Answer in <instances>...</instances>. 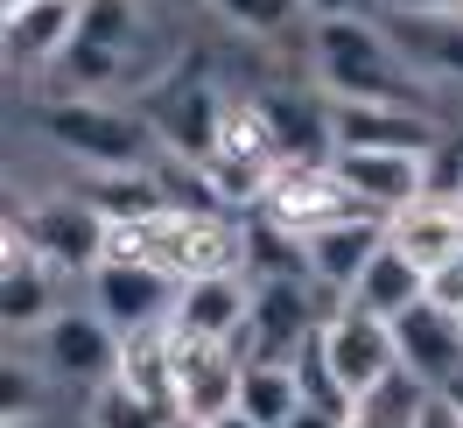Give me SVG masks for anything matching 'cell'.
<instances>
[{
  "label": "cell",
  "mask_w": 463,
  "mask_h": 428,
  "mask_svg": "<svg viewBox=\"0 0 463 428\" xmlns=\"http://www.w3.org/2000/svg\"><path fill=\"white\" fill-rule=\"evenodd\" d=\"M309 78L330 99H386V106H429V78L407 63L386 14L309 22ZM435 113V106H429Z\"/></svg>",
  "instance_id": "6da1fadb"
},
{
  "label": "cell",
  "mask_w": 463,
  "mask_h": 428,
  "mask_svg": "<svg viewBox=\"0 0 463 428\" xmlns=\"http://www.w3.org/2000/svg\"><path fill=\"white\" fill-rule=\"evenodd\" d=\"M141 50H147L141 0H85L78 7V35H71V50L57 57V71L43 85H50V99H113L119 85L147 91Z\"/></svg>",
  "instance_id": "7a4b0ae2"
},
{
  "label": "cell",
  "mask_w": 463,
  "mask_h": 428,
  "mask_svg": "<svg viewBox=\"0 0 463 428\" xmlns=\"http://www.w3.org/2000/svg\"><path fill=\"white\" fill-rule=\"evenodd\" d=\"M35 127H43V141L71 155L85 176L99 169H147L162 141H155V127H147L141 106H113V99H43L35 106Z\"/></svg>",
  "instance_id": "3957f363"
},
{
  "label": "cell",
  "mask_w": 463,
  "mask_h": 428,
  "mask_svg": "<svg viewBox=\"0 0 463 428\" xmlns=\"http://www.w3.org/2000/svg\"><path fill=\"white\" fill-rule=\"evenodd\" d=\"M7 225L22 232L50 267H63V274H91V267L106 260V232H113V218H106L85 190H35V197H22V211H14Z\"/></svg>",
  "instance_id": "277c9868"
},
{
  "label": "cell",
  "mask_w": 463,
  "mask_h": 428,
  "mask_svg": "<svg viewBox=\"0 0 463 428\" xmlns=\"http://www.w3.org/2000/svg\"><path fill=\"white\" fill-rule=\"evenodd\" d=\"M253 218L302 246V239H317V232H330V225L379 218V211H365V204L351 197V183L330 169V162H288V169L267 183V197H260V211H253Z\"/></svg>",
  "instance_id": "5b68a950"
},
{
  "label": "cell",
  "mask_w": 463,
  "mask_h": 428,
  "mask_svg": "<svg viewBox=\"0 0 463 428\" xmlns=\"http://www.w3.org/2000/svg\"><path fill=\"white\" fill-rule=\"evenodd\" d=\"M22 351H29L57 386H85V394H91V386H106V379L119 372V330L91 309V302H85V309L63 302L35 338H22Z\"/></svg>",
  "instance_id": "8992f818"
},
{
  "label": "cell",
  "mask_w": 463,
  "mask_h": 428,
  "mask_svg": "<svg viewBox=\"0 0 463 428\" xmlns=\"http://www.w3.org/2000/svg\"><path fill=\"white\" fill-rule=\"evenodd\" d=\"M323 358H330V372H337V386L351 400H365L401 372V338H393L386 316L358 309V302H337L323 316Z\"/></svg>",
  "instance_id": "52a82bcc"
},
{
  "label": "cell",
  "mask_w": 463,
  "mask_h": 428,
  "mask_svg": "<svg viewBox=\"0 0 463 428\" xmlns=\"http://www.w3.org/2000/svg\"><path fill=\"white\" fill-rule=\"evenodd\" d=\"M337 106V155H435L449 127L429 106H386V99H330Z\"/></svg>",
  "instance_id": "ba28073f"
},
{
  "label": "cell",
  "mask_w": 463,
  "mask_h": 428,
  "mask_svg": "<svg viewBox=\"0 0 463 428\" xmlns=\"http://www.w3.org/2000/svg\"><path fill=\"white\" fill-rule=\"evenodd\" d=\"M246 344L239 338H175V414L183 422H225L239 407Z\"/></svg>",
  "instance_id": "9c48e42d"
},
{
  "label": "cell",
  "mask_w": 463,
  "mask_h": 428,
  "mask_svg": "<svg viewBox=\"0 0 463 428\" xmlns=\"http://www.w3.org/2000/svg\"><path fill=\"white\" fill-rule=\"evenodd\" d=\"M175 295H183V281L155 274V267H141V260H99V267L85 274V302L113 323L119 338L162 330V323L175 316Z\"/></svg>",
  "instance_id": "30bf717a"
},
{
  "label": "cell",
  "mask_w": 463,
  "mask_h": 428,
  "mask_svg": "<svg viewBox=\"0 0 463 428\" xmlns=\"http://www.w3.org/2000/svg\"><path fill=\"white\" fill-rule=\"evenodd\" d=\"M141 113H147V127H155V141H162V147L190 155V162H211L218 119H225V91L211 85V78H183V71H169L162 85L141 91Z\"/></svg>",
  "instance_id": "8fae6325"
},
{
  "label": "cell",
  "mask_w": 463,
  "mask_h": 428,
  "mask_svg": "<svg viewBox=\"0 0 463 428\" xmlns=\"http://www.w3.org/2000/svg\"><path fill=\"white\" fill-rule=\"evenodd\" d=\"M57 309H63V267H50L22 232L7 225V239H0V316H7V338H35Z\"/></svg>",
  "instance_id": "7c38bea8"
},
{
  "label": "cell",
  "mask_w": 463,
  "mask_h": 428,
  "mask_svg": "<svg viewBox=\"0 0 463 428\" xmlns=\"http://www.w3.org/2000/svg\"><path fill=\"white\" fill-rule=\"evenodd\" d=\"M78 7L85 0H14L0 7V50H7V71L22 78H50L57 57L78 35Z\"/></svg>",
  "instance_id": "4fadbf2b"
},
{
  "label": "cell",
  "mask_w": 463,
  "mask_h": 428,
  "mask_svg": "<svg viewBox=\"0 0 463 428\" xmlns=\"http://www.w3.org/2000/svg\"><path fill=\"white\" fill-rule=\"evenodd\" d=\"M246 316H253V274H203V281H183L169 330L175 338H239L246 344Z\"/></svg>",
  "instance_id": "5bb4252c"
},
{
  "label": "cell",
  "mask_w": 463,
  "mask_h": 428,
  "mask_svg": "<svg viewBox=\"0 0 463 428\" xmlns=\"http://www.w3.org/2000/svg\"><path fill=\"white\" fill-rule=\"evenodd\" d=\"M386 246V218H351V225H330L317 239H302V267H309V281L330 295V302H345L358 274L373 267V253Z\"/></svg>",
  "instance_id": "9a60e30c"
},
{
  "label": "cell",
  "mask_w": 463,
  "mask_h": 428,
  "mask_svg": "<svg viewBox=\"0 0 463 428\" xmlns=\"http://www.w3.org/2000/svg\"><path fill=\"white\" fill-rule=\"evenodd\" d=\"M401 338V366L421 379V386H449L463 372V316L435 309V302H414V309L393 323Z\"/></svg>",
  "instance_id": "2e32d148"
},
{
  "label": "cell",
  "mask_w": 463,
  "mask_h": 428,
  "mask_svg": "<svg viewBox=\"0 0 463 428\" xmlns=\"http://www.w3.org/2000/svg\"><path fill=\"white\" fill-rule=\"evenodd\" d=\"M330 169L345 176L351 197L365 211H379V218H393L414 197H429V155H337Z\"/></svg>",
  "instance_id": "e0dca14e"
},
{
  "label": "cell",
  "mask_w": 463,
  "mask_h": 428,
  "mask_svg": "<svg viewBox=\"0 0 463 428\" xmlns=\"http://www.w3.org/2000/svg\"><path fill=\"white\" fill-rule=\"evenodd\" d=\"M288 162H337V106L330 91H260Z\"/></svg>",
  "instance_id": "ac0fdd59"
},
{
  "label": "cell",
  "mask_w": 463,
  "mask_h": 428,
  "mask_svg": "<svg viewBox=\"0 0 463 428\" xmlns=\"http://www.w3.org/2000/svg\"><path fill=\"white\" fill-rule=\"evenodd\" d=\"M386 29L429 85L463 91V14H386Z\"/></svg>",
  "instance_id": "d6986e66"
},
{
  "label": "cell",
  "mask_w": 463,
  "mask_h": 428,
  "mask_svg": "<svg viewBox=\"0 0 463 428\" xmlns=\"http://www.w3.org/2000/svg\"><path fill=\"white\" fill-rule=\"evenodd\" d=\"M386 239L414 267H442L449 253H463V204L457 197H414L407 211L386 218Z\"/></svg>",
  "instance_id": "ffe728a7"
},
{
  "label": "cell",
  "mask_w": 463,
  "mask_h": 428,
  "mask_svg": "<svg viewBox=\"0 0 463 428\" xmlns=\"http://www.w3.org/2000/svg\"><path fill=\"white\" fill-rule=\"evenodd\" d=\"M345 302H358V309H373V316H386V323H401L414 302H429V267H414V260L386 239L373 253V267L358 274V288H351Z\"/></svg>",
  "instance_id": "44dd1931"
},
{
  "label": "cell",
  "mask_w": 463,
  "mask_h": 428,
  "mask_svg": "<svg viewBox=\"0 0 463 428\" xmlns=\"http://www.w3.org/2000/svg\"><path fill=\"white\" fill-rule=\"evenodd\" d=\"M183 414H175L169 400H155V394H141L134 379H106V386H91L85 394V428H175Z\"/></svg>",
  "instance_id": "7402d4cb"
},
{
  "label": "cell",
  "mask_w": 463,
  "mask_h": 428,
  "mask_svg": "<svg viewBox=\"0 0 463 428\" xmlns=\"http://www.w3.org/2000/svg\"><path fill=\"white\" fill-rule=\"evenodd\" d=\"M295 407H302V379H295L288 358H246L239 414H253V422H267V428H288Z\"/></svg>",
  "instance_id": "603a6c76"
},
{
  "label": "cell",
  "mask_w": 463,
  "mask_h": 428,
  "mask_svg": "<svg viewBox=\"0 0 463 428\" xmlns=\"http://www.w3.org/2000/svg\"><path fill=\"white\" fill-rule=\"evenodd\" d=\"M429 394H435V386H421V379L401 366L379 394H365L358 407H351L345 428H414V422H421V407H429Z\"/></svg>",
  "instance_id": "cb8c5ba5"
},
{
  "label": "cell",
  "mask_w": 463,
  "mask_h": 428,
  "mask_svg": "<svg viewBox=\"0 0 463 428\" xmlns=\"http://www.w3.org/2000/svg\"><path fill=\"white\" fill-rule=\"evenodd\" d=\"M203 7H211L232 35H260V43L288 35L295 22H309V0H203Z\"/></svg>",
  "instance_id": "d4e9b609"
},
{
  "label": "cell",
  "mask_w": 463,
  "mask_h": 428,
  "mask_svg": "<svg viewBox=\"0 0 463 428\" xmlns=\"http://www.w3.org/2000/svg\"><path fill=\"white\" fill-rule=\"evenodd\" d=\"M288 366H295V379H302V400H309V407H330V414H351V407H358V400H351L345 386H337L330 358H323V330H317L309 344H302V351H295Z\"/></svg>",
  "instance_id": "484cf974"
},
{
  "label": "cell",
  "mask_w": 463,
  "mask_h": 428,
  "mask_svg": "<svg viewBox=\"0 0 463 428\" xmlns=\"http://www.w3.org/2000/svg\"><path fill=\"white\" fill-rule=\"evenodd\" d=\"M429 302L449 309V316H463V253H449L442 267H429Z\"/></svg>",
  "instance_id": "4316f807"
},
{
  "label": "cell",
  "mask_w": 463,
  "mask_h": 428,
  "mask_svg": "<svg viewBox=\"0 0 463 428\" xmlns=\"http://www.w3.org/2000/svg\"><path fill=\"white\" fill-rule=\"evenodd\" d=\"M345 14H373V0H309V22H345Z\"/></svg>",
  "instance_id": "83f0119b"
},
{
  "label": "cell",
  "mask_w": 463,
  "mask_h": 428,
  "mask_svg": "<svg viewBox=\"0 0 463 428\" xmlns=\"http://www.w3.org/2000/svg\"><path fill=\"white\" fill-rule=\"evenodd\" d=\"M386 14H463V0H379Z\"/></svg>",
  "instance_id": "f1b7e54d"
},
{
  "label": "cell",
  "mask_w": 463,
  "mask_h": 428,
  "mask_svg": "<svg viewBox=\"0 0 463 428\" xmlns=\"http://www.w3.org/2000/svg\"><path fill=\"white\" fill-rule=\"evenodd\" d=\"M345 422H351V414H330V407H309V400L288 414V428H345Z\"/></svg>",
  "instance_id": "f546056e"
},
{
  "label": "cell",
  "mask_w": 463,
  "mask_h": 428,
  "mask_svg": "<svg viewBox=\"0 0 463 428\" xmlns=\"http://www.w3.org/2000/svg\"><path fill=\"white\" fill-rule=\"evenodd\" d=\"M414 428H463V414L442 394H429V407H421V422H414Z\"/></svg>",
  "instance_id": "4dcf8cb0"
},
{
  "label": "cell",
  "mask_w": 463,
  "mask_h": 428,
  "mask_svg": "<svg viewBox=\"0 0 463 428\" xmlns=\"http://www.w3.org/2000/svg\"><path fill=\"white\" fill-rule=\"evenodd\" d=\"M435 394H442V400H449V407H457V414H463V372H457V379H449V386H435Z\"/></svg>",
  "instance_id": "1f68e13d"
},
{
  "label": "cell",
  "mask_w": 463,
  "mask_h": 428,
  "mask_svg": "<svg viewBox=\"0 0 463 428\" xmlns=\"http://www.w3.org/2000/svg\"><path fill=\"white\" fill-rule=\"evenodd\" d=\"M211 428H267V422H253V414H239V407H232L225 422H211Z\"/></svg>",
  "instance_id": "d6a6232c"
},
{
  "label": "cell",
  "mask_w": 463,
  "mask_h": 428,
  "mask_svg": "<svg viewBox=\"0 0 463 428\" xmlns=\"http://www.w3.org/2000/svg\"><path fill=\"white\" fill-rule=\"evenodd\" d=\"M0 428H50V422H43V414H29V422H0Z\"/></svg>",
  "instance_id": "836d02e7"
},
{
  "label": "cell",
  "mask_w": 463,
  "mask_h": 428,
  "mask_svg": "<svg viewBox=\"0 0 463 428\" xmlns=\"http://www.w3.org/2000/svg\"><path fill=\"white\" fill-rule=\"evenodd\" d=\"M175 428H211V422H175Z\"/></svg>",
  "instance_id": "e575fe53"
},
{
  "label": "cell",
  "mask_w": 463,
  "mask_h": 428,
  "mask_svg": "<svg viewBox=\"0 0 463 428\" xmlns=\"http://www.w3.org/2000/svg\"><path fill=\"white\" fill-rule=\"evenodd\" d=\"M7 7H14V0H7Z\"/></svg>",
  "instance_id": "d590c367"
},
{
  "label": "cell",
  "mask_w": 463,
  "mask_h": 428,
  "mask_svg": "<svg viewBox=\"0 0 463 428\" xmlns=\"http://www.w3.org/2000/svg\"><path fill=\"white\" fill-rule=\"evenodd\" d=\"M78 428H85V422H78Z\"/></svg>",
  "instance_id": "8d00e7d4"
}]
</instances>
